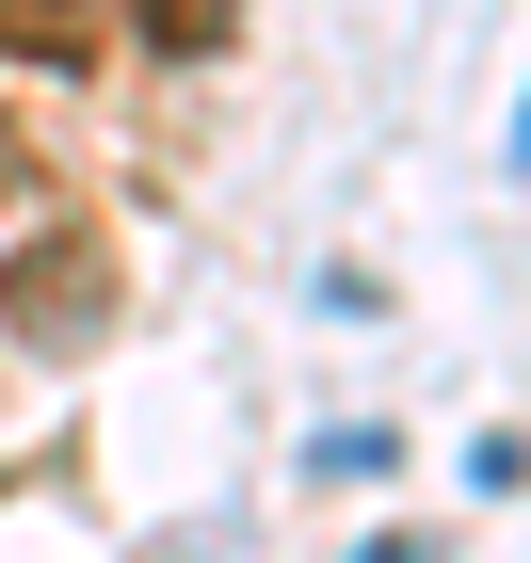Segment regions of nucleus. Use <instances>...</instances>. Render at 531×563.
<instances>
[{
  "instance_id": "obj_1",
  "label": "nucleus",
  "mask_w": 531,
  "mask_h": 563,
  "mask_svg": "<svg viewBox=\"0 0 531 563\" xmlns=\"http://www.w3.org/2000/svg\"><path fill=\"white\" fill-rule=\"evenodd\" d=\"M0 322H16V339H97V322H113V242H97V225H16V258H0Z\"/></svg>"
},
{
  "instance_id": "obj_2",
  "label": "nucleus",
  "mask_w": 531,
  "mask_h": 563,
  "mask_svg": "<svg viewBox=\"0 0 531 563\" xmlns=\"http://www.w3.org/2000/svg\"><path fill=\"white\" fill-rule=\"evenodd\" d=\"M0 65H33V81H97V65H113V16H97V0H0Z\"/></svg>"
},
{
  "instance_id": "obj_3",
  "label": "nucleus",
  "mask_w": 531,
  "mask_h": 563,
  "mask_svg": "<svg viewBox=\"0 0 531 563\" xmlns=\"http://www.w3.org/2000/svg\"><path fill=\"white\" fill-rule=\"evenodd\" d=\"M242 0H145V65H225Z\"/></svg>"
},
{
  "instance_id": "obj_4",
  "label": "nucleus",
  "mask_w": 531,
  "mask_h": 563,
  "mask_svg": "<svg viewBox=\"0 0 531 563\" xmlns=\"http://www.w3.org/2000/svg\"><path fill=\"white\" fill-rule=\"evenodd\" d=\"M33 194H48V177H33V145H16V130H0V210H16V225H33Z\"/></svg>"
}]
</instances>
